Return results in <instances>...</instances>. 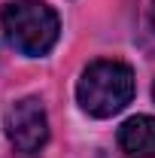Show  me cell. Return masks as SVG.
<instances>
[{"mask_svg": "<svg viewBox=\"0 0 155 158\" xmlns=\"http://www.w3.org/2000/svg\"><path fill=\"white\" fill-rule=\"evenodd\" d=\"M134 98V73L128 64L113 58L91 61L76 85L79 106L94 118H110L122 113Z\"/></svg>", "mask_w": 155, "mask_h": 158, "instance_id": "cell-1", "label": "cell"}, {"mask_svg": "<svg viewBox=\"0 0 155 158\" xmlns=\"http://www.w3.org/2000/svg\"><path fill=\"white\" fill-rule=\"evenodd\" d=\"M0 21H3V34L9 40V46L21 55H27V58L46 55L58 43L61 21L55 15V9L43 0L6 3L3 12H0Z\"/></svg>", "mask_w": 155, "mask_h": 158, "instance_id": "cell-2", "label": "cell"}, {"mask_svg": "<svg viewBox=\"0 0 155 158\" xmlns=\"http://www.w3.org/2000/svg\"><path fill=\"white\" fill-rule=\"evenodd\" d=\"M6 134H9L12 146L19 152H24V155L40 152L49 140V118H46L43 100H37V98L19 100L6 116Z\"/></svg>", "mask_w": 155, "mask_h": 158, "instance_id": "cell-3", "label": "cell"}, {"mask_svg": "<svg viewBox=\"0 0 155 158\" xmlns=\"http://www.w3.org/2000/svg\"><path fill=\"white\" fill-rule=\"evenodd\" d=\"M119 149L128 158H155V118L134 116L119 128Z\"/></svg>", "mask_w": 155, "mask_h": 158, "instance_id": "cell-4", "label": "cell"}, {"mask_svg": "<svg viewBox=\"0 0 155 158\" xmlns=\"http://www.w3.org/2000/svg\"><path fill=\"white\" fill-rule=\"evenodd\" d=\"M149 21H152V31H155V0H152V9H149Z\"/></svg>", "mask_w": 155, "mask_h": 158, "instance_id": "cell-5", "label": "cell"}, {"mask_svg": "<svg viewBox=\"0 0 155 158\" xmlns=\"http://www.w3.org/2000/svg\"><path fill=\"white\" fill-rule=\"evenodd\" d=\"M152 94H155V88H152Z\"/></svg>", "mask_w": 155, "mask_h": 158, "instance_id": "cell-6", "label": "cell"}]
</instances>
